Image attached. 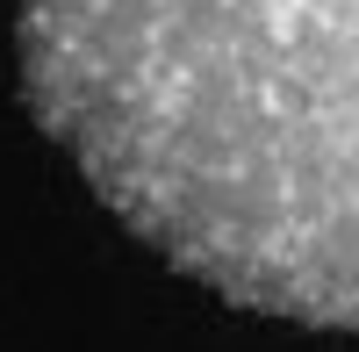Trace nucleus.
Listing matches in <instances>:
<instances>
[{"label":"nucleus","mask_w":359,"mask_h":352,"mask_svg":"<svg viewBox=\"0 0 359 352\" xmlns=\"http://www.w3.org/2000/svg\"><path fill=\"white\" fill-rule=\"evenodd\" d=\"M15 36L36 130L172 273L359 331V0H22Z\"/></svg>","instance_id":"nucleus-1"}]
</instances>
